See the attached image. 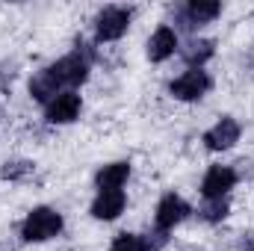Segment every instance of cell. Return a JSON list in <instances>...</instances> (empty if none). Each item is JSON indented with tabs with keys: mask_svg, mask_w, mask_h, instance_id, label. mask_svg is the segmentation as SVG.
Here are the masks:
<instances>
[{
	"mask_svg": "<svg viewBox=\"0 0 254 251\" xmlns=\"http://www.w3.org/2000/svg\"><path fill=\"white\" fill-rule=\"evenodd\" d=\"M192 213V207L181 198V195H175V192H166L163 198H160V204H157V213H154V225H157V231H175L187 216Z\"/></svg>",
	"mask_w": 254,
	"mask_h": 251,
	"instance_id": "5",
	"label": "cell"
},
{
	"mask_svg": "<svg viewBox=\"0 0 254 251\" xmlns=\"http://www.w3.org/2000/svg\"><path fill=\"white\" fill-rule=\"evenodd\" d=\"M216 54V42L213 39H192L187 42V48H181V57L190 68H201L210 57Z\"/></svg>",
	"mask_w": 254,
	"mask_h": 251,
	"instance_id": "14",
	"label": "cell"
},
{
	"mask_svg": "<svg viewBox=\"0 0 254 251\" xmlns=\"http://www.w3.org/2000/svg\"><path fill=\"white\" fill-rule=\"evenodd\" d=\"M222 15V3L219 0H190L178 9V21L184 30H195V27H204L210 21H216Z\"/></svg>",
	"mask_w": 254,
	"mask_h": 251,
	"instance_id": "6",
	"label": "cell"
},
{
	"mask_svg": "<svg viewBox=\"0 0 254 251\" xmlns=\"http://www.w3.org/2000/svg\"><path fill=\"white\" fill-rule=\"evenodd\" d=\"M228 213H231V207H228V201H225V198H204V204L198 207V216H201L204 222H210V225L225 222V219H228Z\"/></svg>",
	"mask_w": 254,
	"mask_h": 251,
	"instance_id": "15",
	"label": "cell"
},
{
	"mask_svg": "<svg viewBox=\"0 0 254 251\" xmlns=\"http://www.w3.org/2000/svg\"><path fill=\"white\" fill-rule=\"evenodd\" d=\"M237 187V172L231 166H210L204 181H201V195L204 198H225Z\"/></svg>",
	"mask_w": 254,
	"mask_h": 251,
	"instance_id": "11",
	"label": "cell"
},
{
	"mask_svg": "<svg viewBox=\"0 0 254 251\" xmlns=\"http://www.w3.org/2000/svg\"><path fill=\"white\" fill-rule=\"evenodd\" d=\"M60 92H63V89H60V83L54 80V74H51L48 68H42V71L30 80V98L39 101V104H45V107H48Z\"/></svg>",
	"mask_w": 254,
	"mask_h": 251,
	"instance_id": "13",
	"label": "cell"
},
{
	"mask_svg": "<svg viewBox=\"0 0 254 251\" xmlns=\"http://www.w3.org/2000/svg\"><path fill=\"white\" fill-rule=\"evenodd\" d=\"M127 181H130V163H127V160L107 163V166H104V169H98V175H95V187H98V192L122 189Z\"/></svg>",
	"mask_w": 254,
	"mask_h": 251,
	"instance_id": "12",
	"label": "cell"
},
{
	"mask_svg": "<svg viewBox=\"0 0 254 251\" xmlns=\"http://www.w3.org/2000/svg\"><path fill=\"white\" fill-rule=\"evenodd\" d=\"M210 86H213V80H210V74L204 68H190V71H184L181 77H175L169 83V95L175 101L192 104V101H201L210 92Z\"/></svg>",
	"mask_w": 254,
	"mask_h": 251,
	"instance_id": "3",
	"label": "cell"
},
{
	"mask_svg": "<svg viewBox=\"0 0 254 251\" xmlns=\"http://www.w3.org/2000/svg\"><path fill=\"white\" fill-rule=\"evenodd\" d=\"M110 251H148V246H145V237H139V234H119Z\"/></svg>",
	"mask_w": 254,
	"mask_h": 251,
	"instance_id": "16",
	"label": "cell"
},
{
	"mask_svg": "<svg viewBox=\"0 0 254 251\" xmlns=\"http://www.w3.org/2000/svg\"><path fill=\"white\" fill-rule=\"evenodd\" d=\"M63 213L57 207H48V204L33 207L27 213V219L21 222V240L24 243H48L63 234Z\"/></svg>",
	"mask_w": 254,
	"mask_h": 251,
	"instance_id": "1",
	"label": "cell"
},
{
	"mask_svg": "<svg viewBox=\"0 0 254 251\" xmlns=\"http://www.w3.org/2000/svg\"><path fill=\"white\" fill-rule=\"evenodd\" d=\"M133 12L127 6H104L95 15V36L98 42H119L130 27Z\"/></svg>",
	"mask_w": 254,
	"mask_h": 251,
	"instance_id": "4",
	"label": "cell"
},
{
	"mask_svg": "<svg viewBox=\"0 0 254 251\" xmlns=\"http://www.w3.org/2000/svg\"><path fill=\"white\" fill-rule=\"evenodd\" d=\"M240 136H243V125L234 116H222L216 125L204 133V145L210 151H231L240 142Z\"/></svg>",
	"mask_w": 254,
	"mask_h": 251,
	"instance_id": "7",
	"label": "cell"
},
{
	"mask_svg": "<svg viewBox=\"0 0 254 251\" xmlns=\"http://www.w3.org/2000/svg\"><path fill=\"white\" fill-rule=\"evenodd\" d=\"M33 172V163H27V160H12V163H3V178L6 181H18V178H24V175H30Z\"/></svg>",
	"mask_w": 254,
	"mask_h": 251,
	"instance_id": "17",
	"label": "cell"
},
{
	"mask_svg": "<svg viewBox=\"0 0 254 251\" xmlns=\"http://www.w3.org/2000/svg\"><path fill=\"white\" fill-rule=\"evenodd\" d=\"M48 71L54 74V80L60 83V89L63 92H74L80 83H86L89 80V71H92V60H89V54L86 51H71V54H65L63 60H57L54 65H48Z\"/></svg>",
	"mask_w": 254,
	"mask_h": 251,
	"instance_id": "2",
	"label": "cell"
},
{
	"mask_svg": "<svg viewBox=\"0 0 254 251\" xmlns=\"http://www.w3.org/2000/svg\"><path fill=\"white\" fill-rule=\"evenodd\" d=\"M83 110V98L77 92H60L48 107H45V119L51 125H71Z\"/></svg>",
	"mask_w": 254,
	"mask_h": 251,
	"instance_id": "9",
	"label": "cell"
},
{
	"mask_svg": "<svg viewBox=\"0 0 254 251\" xmlns=\"http://www.w3.org/2000/svg\"><path fill=\"white\" fill-rule=\"evenodd\" d=\"M175 51H181L178 30H172L169 24H160V27L151 33L148 45H145V54H148V60H151V63H166L169 57H175Z\"/></svg>",
	"mask_w": 254,
	"mask_h": 251,
	"instance_id": "8",
	"label": "cell"
},
{
	"mask_svg": "<svg viewBox=\"0 0 254 251\" xmlns=\"http://www.w3.org/2000/svg\"><path fill=\"white\" fill-rule=\"evenodd\" d=\"M125 207H127L125 189H107V192H98V195H95L89 213H92V219H98V222H113V219H119V216L125 213Z\"/></svg>",
	"mask_w": 254,
	"mask_h": 251,
	"instance_id": "10",
	"label": "cell"
}]
</instances>
